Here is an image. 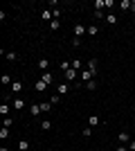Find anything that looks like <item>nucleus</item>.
I'll list each match as a JSON object with an SVG mask.
<instances>
[{
  "mask_svg": "<svg viewBox=\"0 0 135 151\" xmlns=\"http://www.w3.org/2000/svg\"><path fill=\"white\" fill-rule=\"evenodd\" d=\"M97 68H99V61H97V59H90V61H86V70H90L92 75H97Z\"/></svg>",
  "mask_w": 135,
  "mask_h": 151,
  "instance_id": "nucleus-1",
  "label": "nucleus"
},
{
  "mask_svg": "<svg viewBox=\"0 0 135 151\" xmlns=\"http://www.w3.org/2000/svg\"><path fill=\"white\" fill-rule=\"evenodd\" d=\"M11 108H14V111H23V108H25V99L14 97V99H11Z\"/></svg>",
  "mask_w": 135,
  "mask_h": 151,
  "instance_id": "nucleus-2",
  "label": "nucleus"
},
{
  "mask_svg": "<svg viewBox=\"0 0 135 151\" xmlns=\"http://www.w3.org/2000/svg\"><path fill=\"white\" fill-rule=\"evenodd\" d=\"M41 20H45V23L50 25L52 20H54V14H52L50 9H43V12H41Z\"/></svg>",
  "mask_w": 135,
  "mask_h": 151,
  "instance_id": "nucleus-3",
  "label": "nucleus"
},
{
  "mask_svg": "<svg viewBox=\"0 0 135 151\" xmlns=\"http://www.w3.org/2000/svg\"><path fill=\"white\" fill-rule=\"evenodd\" d=\"M84 34H88V27L86 25H74V38H81Z\"/></svg>",
  "mask_w": 135,
  "mask_h": 151,
  "instance_id": "nucleus-4",
  "label": "nucleus"
},
{
  "mask_svg": "<svg viewBox=\"0 0 135 151\" xmlns=\"http://www.w3.org/2000/svg\"><path fill=\"white\" fill-rule=\"evenodd\" d=\"M117 140H119V145H129V142H131V135L126 131H119V133H117Z\"/></svg>",
  "mask_w": 135,
  "mask_h": 151,
  "instance_id": "nucleus-5",
  "label": "nucleus"
},
{
  "mask_svg": "<svg viewBox=\"0 0 135 151\" xmlns=\"http://www.w3.org/2000/svg\"><path fill=\"white\" fill-rule=\"evenodd\" d=\"M41 79H43L47 86H52V83H54V75H52L50 70H47V72H43V75H41Z\"/></svg>",
  "mask_w": 135,
  "mask_h": 151,
  "instance_id": "nucleus-6",
  "label": "nucleus"
},
{
  "mask_svg": "<svg viewBox=\"0 0 135 151\" xmlns=\"http://www.w3.org/2000/svg\"><path fill=\"white\" fill-rule=\"evenodd\" d=\"M9 113H11V106H9V104H0V115H2V117H9Z\"/></svg>",
  "mask_w": 135,
  "mask_h": 151,
  "instance_id": "nucleus-7",
  "label": "nucleus"
},
{
  "mask_svg": "<svg viewBox=\"0 0 135 151\" xmlns=\"http://www.w3.org/2000/svg\"><path fill=\"white\" fill-rule=\"evenodd\" d=\"M79 77H81V79L88 83V81H92V77H95V75H92L90 70H81V72H79Z\"/></svg>",
  "mask_w": 135,
  "mask_h": 151,
  "instance_id": "nucleus-8",
  "label": "nucleus"
},
{
  "mask_svg": "<svg viewBox=\"0 0 135 151\" xmlns=\"http://www.w3.org/2000/svg\"><path fill=\"white\" fill-rule=\"evenodd\" d=\"M34 88L39 90V93H45V90H47V83H45V81H43V79H39V81L34 83Z\"/></svg>",
  "mask_w": 135,
  "mask_h": 151,
  "instance_id": "nucleus-9",
  "label": "nucleus"
},
{
  "mask_svg": "<svg viewBox=\"0 0 135 151\" xmlns=\"http://www.w3.org/2000/svg\"><path fill=\"white\" fill-rule=\"evenodd\" d=\"M99 124H101L99 115H90V117H88V126H99Z\"/></svg>",
  "mask_w": 135,
  "mask_h": 151,
  "instance_id": "nucleus-10",
  "label": "nucleus"
},
{
  "mask_svg": "<svg viewBox=\"0 0 135 151\" xmlns=\"http://www.w3.org/2000/svg\"><path fill=\"white\" fill-rule=\"evenodd\" d=\"M68 90H70V86H68V83H59V88H56V95H68Z\"/></svg>",
  "mask_w": 135,
  "mask_h": 151,
  "instance_id": "nucleus-11",
  "label": "nucleus"
},
{
  "mask_svg": "<svg viewBox=\"0 0 135 151\" xmlns=\"http://www.w3.org/2000/svg\"><path fill=\"white\" fill-rule=\"evenodd\" d=\"M0 54H5L7 61H16V59H18V54H16V52H5V50H0Z\"/></svg>",
  "mask_w": 135,
  "mask_h": 151,
  "instance_id": "nucleus-12",
  "label": "nucleus"
},
{
  "mask_svg": "<svg viewBox=\"0 0 135 151\" xmlns=\"http://www.w3.org/2000/svg\"><path fill=\"white\" fill-rule=\"evenodd\" d=\"M72 70L81 72V70H84V61H79V59H72Z\"/></svg>",
  "mask_w": 135,
  "mask_h": 151,
  "instance_id": "nucleus-13",
  "label": "nucleus"
},
{
  "mask_svg": "<svg viewBox=\"0 0 135 151\" xmlns=\"http://www.w3.org/2000/svg\"><path fill=\"white\" fill-rule=\"evenodd\" d=\"M20 90H23V81H14V83H11V93L18 95Z\"/></svg>",
  "mask_w": 135,
  "mask_h": 151,
  "instance_id": "nucleus-14",
  "label": "nucleus"
},
{
  "mask_svg": "<svg viewBox=\"0 0 135 151\" xmlns=\"http://www.w3.org/2000/svg\"><path fill=\"white\" fill-rule=\"evenodd\" d=\"M0 83H2V86H11V77H9V75H7V72H5V75H2V77H0Z\"/></svg>",
  "mask_w": 135,
  "mask_h": 151,
  "instance_id": "nucleus-15",
  "label": "nucleus"
},
{
  "mask_svg": "<svg viewBox=\"0 0 135 151\" xmlns=\"http://www.w3.org/2000/svg\"><path fill=\"white\" fill-rule=\"evenodd\" d=\"M39 68L43 70V72H47V68H50V61H47V59H41V61H39Z\"/></svg>",
  "mask_w": 135,
  "mask_h": 151,
  "instance_id": "nucleus-16",
  "label": "nucleus"
},
{
  "mask_svg": "<svg viewBox=\"0 0 135 151\" xmlns=\"http://www.w3.org/2000/svg\"><path fill=\"white\" fill-rule=\"evenodd\" d=\"M52 129V122L50 120H41V131H50Z\"/></svg>",
  "mask_w": 135,
  "mask_h": 151,
  "instance_id": "nucleus-17",
  "label": "nucleus"
},
{
  "mask_svg": "<svg viewBox=\"0 0 135 151\" xmlns=\"http://www.w3.org/2000/svg\"><path fill=\"white\" fill-rule=\"evenodd\" d=\"M18 149L20 151H29V140H20V142H18Z\"/></svg>",
  "mask_w": 135,
  "mask_h": 151,
  "instance_id": "nucleus-18",
  "label": "nucleus"
},
{
  "mask_svg": "<svg viewBox=\"0 0 135 151\" xmlns=\"http://www.w3.org/2000/svg\"><path fill=\"white\" fill-rule=\"evenodd\" d=\"M29 113L32 115H41V104H32V106H29Z\"/></svg>",
  "mask_w": 135,
  "mask_h": 151,
  "instance_id": "nucleus-19",
  "label": "nucleus"
},
{
  "mask_svg": "<svg viewBox=\"0 0 135 151\" xmlns=\"http://www.w3.org/2000/svg\"><path fill=\"white\" fill-rule=\"evenodd\" d=\"M77 75H79V72H77V70H68V72H65V79H70V81H72V79H77Z\"/></svg>",
  "mask_w": 135,
  "mask_h": 151,
  "instance_id": "nucleus-20",
  "label": "nucleus"
},
{
  "mask_svg": "<svg viewBox=\"0 0 135 151\" xmlns=\"http://www.w3.org/2000/svg\"><path fill=\"white\" fill-rule=\"evenodd\" d=\"M52 111V104L50 101H43V104H41V113H50Z\"/></svg>",
  "mask_w": 135,
  "mask_h": 151,
  "instance_id": "nucleus-21",
  "label": "nucleus"
},
{
  "mask_svg": "<svg viewBox=\"0 0 135 151\" xmlns=\"http://www.w3.org/2000/svg\"><path fill=\"white\" fill-rule=\"evenodd\" d=\"M9 135H11V133H9V129H7V126H2V129H0V140H7Z\"/></svg>",
  "mask_w": 135,
  "mask_h": 151,
  "instance_id": "nucleus-22",
  "label": "nucleus"
},
{
  "mask_svg": "<svg viewBox=\"0 0 135 151\" xmlns=\"http://www.w3.org/2000/svg\"><path fill=\"white\" fill-rule=\"evenodd\" d=\"M106 23H108V25H117V16L115 14H108V16H106Z\"/></svg>",
  "mask_w": 135,
  "mask_h": 151,
  "instance_id": "nucleus-23",
  "label": "nucleus"
},
{
  "mask_svg": "<svg viewBox=\"0 0 135 151\" xmlns=\"http://www.w3.org/2000/svg\"><path fill=\"white\" fill-rule=\"evenodd\" d=\"M97 32H99L97 25H88V34H90V36H97Z\"/></svg>",
  "mask_w": 135,
  "mask_h": 151,
  "instance_id": "nucleus-24",
  "label": "nucleus"
},
{
  "mask_svg": "<svg viewBox=\"0 0 135 151\" xmlns=\"http://www.w3.org/2000/svg\"><path fill=\"white\" fill-rule=\"evenodd\" d=\"M104 7H106V0H95V9H99V12H101Z\"/></svg>",
  "mask_w": 135,
  "mask_h": 151,
  "instance_id": "nucleus-25",
  "label": "nucleus"
},
{
  "mask_svg": "<svg viewBox=\"0 0 135 151\" xmlns=\"http://www.w3.org/2000/svg\"><path fill=\"white\" fill-rule=\"evenodd\" d=\"M81 135H84V138H90V135H92V126H86L84 131H81Z\"/></svg>",
  "mask_w": 135,
  "mask_h": 151,
  "instance_id": "nucleus-26",
  "label": "nucleus"
},
{
  "mask_svg": "<svg viewBox=\"0 0 135 151\" xmlns=\"http://www.w3.org/2000/svg\"><path fill=\"white\" fill-rule=\"evenodd\" d=\"M47 27H50L52 32H56V29H59V27H61V25H59V20H52V23H50V25H47Z\"/></svg>",
  "mask_w": 135,
  "mask_h": 151,
  "instance_id": "nucleus-27",
  "label": "nucleus"
},
{
  "mask_svg": "<svg viewBox=\"0 0 135 151\" xmlns=\"http://www.w3.org/2000/svg\"><path fill=\"white\" fill-rule=\"evenodd\" d=\"M86 88H88V90H97V81H95V79L88 81V83H86Z\"/></svg>",
  "mask_w": 135,
  "mask_h": 151,
  "instance_id": "nucleus-28",
  "label": "nucleus"
},
{
  "mask_svg": "<svg viewBox=\"0 0 135 151\" xmlns=\"http://www.w3.org/2000/svg\"><path fill=\"white\" fill-rule=\"evenodd\" d=\"M119 9H131V2L129 0H122V2H119Z\"/></svg>",
  "mask_w": 135,
  "mask_h": 151,
  "instance_id": "nucleus-29",
  "label": "nucleus"
},
{
  "mask_svg": "<svg viewBox=\"0 0 135 151\" xmlns=\"http://www.w3.org/2000/svg\"><path fill=\"white\" fill-rule=\"evenodd\" d=\"M59 99H61V97H59V95H54V97H50V104H52V106H56Z\"/></svg>",
  "mask_w": 135,
  "mask_h": 151,
  "instance_id": "nucleus-30",
  "label": "nucleus"
},
{
  "mask_svg": "<svg viewBox=\"0 0 135 151\" xmlns=\"http://www.w3.org/2000/svg\"><path fill=\"white\" fill-rule=\"evenodd\" d=\"M95 18H99V20H106V16H104V12H99V9H95Z\"/></svg>",
  "mask_w": 135,
  "mask_h": 151,
  "instance_id": "nucleus-31",
  "label": "nucleus"
},
{
  "mask_svg": "<svg viewBox=\"0 0 135 151\" xmlns=\"http://www.w3.org/2000/svg\"><path fill=\"white\" fill-rule=\"evenodd\" d=\"M11 124H14V120H11V117H5V124H2V126H7V129H11Z\"/></svg>",
  "mask_w": 135,
  "mask_h": 151,
  "instance_id": "nucleus-32",
  "label": "nucleus"
},
{
  "mask_svg": "<svg viewBox=\"0 0 135 151\" xmlns=\"http://www.w3.org/2000/svg\"><path fill=\"white\" fill-rule=\"evenodd\" d=\"M84 43V41H81V38H72V47H79V45Z\"/></svg>",
  "mask_w": 135,
  "mask_h": 151,
  "instance_id": "nucleus-33",
  "label": "nucleus"
},
{
  "mask_svg": "<svg viewBox=\"0 0 135 151\" xmlns=\"http://www.w3.org/2000/svg\"><path fill=\"white\" fill-rule=\"evenodd\" d=\"M115 151H129V149H126V145H117Z\"/></svg>",
  "mask_w": 135,
  "mask_h": 151,
  "instance_id": "nucleus-34",
  "label": "nucleus"
},
{
  "mask_svg": "<svg viewBox=\"0 0 135 151\" xmlns=\"http://www.w3.org/2000/svg\"><path fill=\"white\" fill-rule=\"evenodd\" d=\"M129 149H131V151H135V140H131V142H129Z\"/></svg>",
  "mask_w": 135,
  "mask_h": 151,
  "instance_id": "nucleus-35",
  "label": "nucleus"
},
{
  "mask_svg": "<svg viewBox=\"0 0 135 151\" xmlns=\"http://www.w3.org/2000/svg\"><path fill=\"white\" fill-rule=\"evenodd\" d=\"M131 12H135V0H131Z\"/></svg>",
  "mask_w": 135,
  "mask_h": 151,
  "instance_id": "nucleus-36",
  "label": "nucleus"
},
{
  "mask_svg": "<svg viewBox=\"0 0 135 151\" xmlns=\"http://www.w3.org/2000/svg\"><path fill=\"white\" fill-rule=\"evenodd\" d=\"M0 151H9V149H7V147H2V149H0Z\"/></svg>",
  "mask_w": 135,
  "mask_h": 151,
  "instance_id": "nucleus-37",
  "label": "nucleus"
},
{
  "mask_svg": "<svg viewBox=\"0 0 135 151\" xmlns=\"http://www.w3.org/2000/svg\"><path fill=\"white\" fill-rule=\"evenodd\" d=\"M90 151H97V149H90Z\"/></svg>",
  "mask_w": 135,
  "mask_h": 151,
  "instance_id": "nucleus-38",
  "label": "nucleus"
},
{
  "mask_svg": "<svg viewBox=\"0 0 135 151\" xmlns=\"http://www.w3.org/2000/svg\"><path fill=\"white\" fill-rule=\"evenodd\" d=\"M133 113H135V108H133Z\"/></svg>",
  "mask_w": 135,
  "mask_h": 151,
  "instance_id": "nucleus-39",
  "label": "nucleus"
}]
</instances>
